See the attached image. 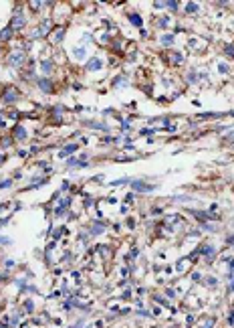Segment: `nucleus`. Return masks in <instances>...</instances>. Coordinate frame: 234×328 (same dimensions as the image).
Listing matches in <instances>:
<instances>
[{"mask_svg": "<svg viewBox=\"0 0 234 328\" xmlns=\"http://www.w3.org/2000/svg\"><path fill=\"white\" fill-rule=\"evenodd\" d=\"M163 45H172V37H163Z\"/></svg>", "mask_w": 234, "mask_h": 328, "instance_id": "39448f33", "label": "nucleus"}, {"mask_svg": "<svg viewBox=\"0 0 234 328\" xmlns=\"http://www.w3.org/2000/svg\"><path fill=\"white\" fill-rule=\"evenodd\" d=\"M131 188H133V190L145 192V190H153L155 186H153V184H145V182H139V180H133V182H131Z\"/></svg>", "mask_w": 234, "mask_h": 328, "instance_id": "f257e3e1", "label": "nucleus"}, {"mask_svg": "<svg viewBox=\"0 0 234 328\" xmlns=\"http://www.w3.org/2000/svg\"><path fill=\"white\" fill-rule=\"evenodd\" d=\"M99 65H101V63H99V61H97V59H93V61H91V63H89V67H91V69H93V67H99Z\"/></svg>", "mask_w": 234, "mask_h": 328, "instance_id": "7ed1b4c3", "label": "nucleus"}, {"mask_svg": "<svg viewBox=\"0 0 234 328\" xmlns=\"http://www.w3.org/2000/svg\"><path fill=\"white\" fill-rule=\"evenodd\" d=\"M131 20H133V25H137V27L141 25V23H139V16H137V14H135V16H131Z\"/></svg>", "mask_w": 234, "mask_h": 328, "instance_id": "20e7f679", "label": "nucleus"}, {"mask_svg": "<svg viewBox=\"0 0 234 328\" xmlns=\"http://www.w3.org/2000/svg\"><path fill=\"white\" fill-rule=\"evenodd\" d=\"M14 134H16V138H24V130H22V128H16Z\"/></svg>", "mask_w": 234, "mask_h": 328, "instance_id": "f03ea898", "label": "nucleus"}]
</instances>
